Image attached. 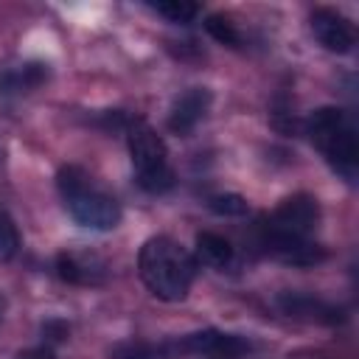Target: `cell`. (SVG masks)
I'll use <instances>...</instances> for the list:
<instances>
[{
    "mask_svg": "<svg viewBox=\"0 0 359 359\" xmlns=\"http://www.w3.org/2000/svg\"><path fill=\"white\" fill-rule=\"evenodd\" d=\"M137 272L157 300L177 303L185 300L196 275V264L174 238L151 236L137 252Z\"/></svg>",
    "mask_w": 359,
    "mask_h": 359,
    "instance_id": "6da1fadb",
    "label": "cell"
},
{
    "mask_svg": "<svg viewBox=\"0 0 359 359\" xmlns=\"http://www.w3.org/2000/svg\"><path fill=\"white\" fill-rule=\"evenodd\" d=\"M56 188H59V194L65 199L67 213L81 227L107 233L121 222V205L115 202V196H109L101 188H95L84 168H79V165L59 168Z\"/></svg>",
    "mask_w": 359,
    "mask_h": 359,
    "instance_id": "7a4b0ae2",
    "label": "cell"
},
{
    "mask_svg": "<svg viewBox=\"0 0 359 359\" xmlns=\"http://www.w3.org/2000/svg\"><path fill=\"white\" fill-rule=\"evenodd\" d=\"M306 135L339 174L353 180L359 163V143H356V129L342 109L337 107L314 109L306 121Z\"/></svg>",
    "mask_w": 359,
    "mask_h": 359,
    "instance_id": "3957f363",
    "label": "cell"
},
{
    "mask_svg": "<svg viewBox=\"0 0 359 359\" xmlns=\"http://www.w3.org/2000/svg\"><path fill=\"white\" fill-rule=\"evenodd\" d=\"M126 143L137 174V185L149 194H165L174 185V171L168 165V149L157 135V129L135 118L126 123Z\"/></svg>",
    "mask_w": 359,
    "mask_h": 359,
    "instance_id": "277c9868",
    "label": "cell"
},
{
    "mask_svg": "<svg viewBox=\"0 0 359 359\" xmlns=\"http://www.w3.org/2000/svg\"><path fill=\"white\" fill-rule=\"evenodd\" d=\"M320 224V202L311 194L286 196L264 222L266 238H309Z\"/></svg>",
    "mask_w": 359,
    "mask_h": 359,
    "instance_id": "5b68a950",
    "label": "cell"
},
{
    "mask_svg": "<svg viewBox=\"0 0 359 359\" xmlns=\"http://www.w3.org/2000/svg\"><path fill=\"white\" fill-rule=\"evenodd\" d=\"M174 356L177 353H205V356H238L244 353L250 345L236 337V334H224L216 328H205V331H194L188 337H180L177 342H171Z\"/></svg>",
    "mask_w": 359,
    "mask_h": 359,
    "instance_id": "8992f818",
    "label": "cell"
},
{
    "mask_svg": "<svg viewBox=\"0 0 359 359\" xmlns=\"http://www.w3.org/2000/svg\"><path fill=\"white\" fill-rule=\"evenodd\" d=\"M311 34L325 50H334V53H348L356 42L351 20L334 8H314L311 11Z\"/></svg>",
    "mask_w": 359,
    "mask_h": 359,
    "instance_id": "52a82bcc",
    "label": "cell"
},
{
    "mask_svg": "<svg viewBox=\"0 0 359 359\" xmlns=\"http://www.w3.org/2000/svg\"><path fill=\"white\" fill-rule=\"evenodd\" d=\"M56 272L67 283H76V286H98L107 278V264L95 252L67 250V252H59L56 255Z\"/></svg>",
    "mask_w": 359,
    "mask_h": 359,
    "instance_id": "ba28073f",
    "label": "cell"
},
{
    "mask_svg": "<svg viewBox=\"0 0 359 359\" xmlns=\"http://www.w3.org/2000/svg\"><path fill=\"white\" fill-rule=\"evenodd\" d=\"M210 90L208 87H188L185 93H180L171 104V112H168V129L177 132V135H188L202 118L205 112L210 109Z\"/></svg>",
    "mask_w": 359,
    "mask_h": 359,
    "instance_id": "9c48e42d",
    "label": "cell"
},
{
    "mask_svg": "<svg viewBox=\"0 0 359 359\" xmlns=\"http://www.w3.org/2000/svg\"><path fill=\"white\" fill-rule=\"evenodd\" d=\"M278 309L286 314V317H294V320H306V323H325V325H334V323H342V311L325 300H317L311 294H294V292H283L278 294Z\"/></svg>",
    "mask_w": 359,
    "mask_h": 359,
    "instance_id": "30bf717a",
    "label": "cell"
},
{
    "mask_svg": "<svg viewBox=\"0 0 359 359\" xmlns=\"http://www.w3.org/2000/svg\"><path fill=\"white\" fill-rule=\"evenodd\" d=\"M264 244L278 261L292 266H314L325 258V250L309 238H266Z\"/></svg>",
    "mask_w": 359,
    "mask_h": 359,
    "instance_id": "8fae6325",
    "label": "cell"
},
{
    "mask_svg": "<svg viewBox=\"0 0 359 359\" xmlns=\"http://www.w3.org/2000/svg\"><path fill=\"white\" fill-rule=\"evenodd\" d=\"M48 79V67L42 62H28L14 70H6L0 76V95H20L34 87H39Z\"/></svg>",
    "mask_w": 359,
    "mask_h": 359,
    "instance_id": "7c38bea8",
    "label": "cell"
},
{
    "mask_svg": "<svg viewBox=\"0 0 359 359\" xmlns=\"http://www.w3.org/2000/svg\"><path fill=\"white\" fill-rule=\"evenodd\" d=\"M196 258L202 264H208V266L222 269V266H227L233 261V247H230V241L224 236L205 230V233H196Z\"/></svg>",
    "mask_w": 359,
    "mask_h": 359,
    "instance_id": "4fadbf2b",
    "label": "cell"
},
{
    "mask_svg": "<svg viewBox=\"0 0 359 359\" xmlns=\"http://www.w3.org/2000/svg\"><path fill=\"white\" fill-rule=\"evenodd\" d=\"M115 359H174L171 342L168 345H146V342H123L115 345Z\"/></svg>",
    "mask_w": 359,
    "mask_h": 359,
    "instance_id": "5bb4252c",
    "label": "cell"
},
{
    "mask_svg": "<svg viewBox=\"0 0 359 359\" xmlns=\"http://www.w3.org/2000/svg\"><path fill=\"white\" fill-rule=\"evenodd\" d=\"M205 31H208L216 42H222V45H227V48H241V34H238V28L233 25V20L224 17V14H210V17L205 20Z\"/></svg>",
    "mask_w": 359,
    "mask_h": 359,
    "instance_id": "9a60e30c",
    "label": "cell"
},
{
    "mask_svg": "<svg viewBox=\"0 0 359 359\" xmlns=\"http://www.w3.org/2000/svg\"><path fill=\"white\" fill-rule=\"evenodd\" d=\"M151 8L171 22H191L199 14V6L188 0H160V3H151Z\"/></svg>",
    "mask_w": 359,
    "mask_h": 359,
    "instance_id": "2e32d148",
    "label": "cell"
},
{
    "mask_svg": "<svg viewBox=\"0 0 359 359\" xmlns=\"http://www.w3.org/2000/svg\"><path fill=\"white\" fill-rule=\"evenodd\" d=\"M208 208L216 213V216H247L250 213V205H247V199L244 196H238V194H216V196H210L208 199Z\"/></svg>",
    "mask_w": 359,
    "mask_h": 359,
    "instance_id": "e0dca14e",
    "label": "cell"
},
{
    "mask_svg": "<svg viewBox=\"0 0 359 359\" xmlns=\"http://www.w3.org/2000/svg\"><path fill=\"white\" fill-rule=\"evenodd\" d=\"M20 250V233L8 213L0 210V261H11Z\"/></svg>",
    "mask_w": 359,
    "mask_h": 359,
    "instance_id": "ac0fdd59",
    "label": "cell"
},
{
    "mask_svg": "<svg viewBox=\"0 0 359 359\" xmlns=\"http://www.w3.org/2000/svg\"><path fill=\"white\" fill-rule=\"evenodd\" d=\"M42 334L48 337V342H65L70 334V325L62 320H48V323H42Z\"/></svg>",
    "mask_w": 359,
    "mask_h": 359,
    "instance_id": "d6986e66",
    "label": "cell"
},
{
    "mask_svg": "<svg viewBox=\"0 0 359 359\" xmlns=\"http://www.w3.org/2000/svg\"><path fill=\"white\" fill-rule=\"evenodd\" d=\"M17 359H53L50 348H28L22 353H17Z\"/></svg>",
    "mask_w": 359,
    "mask_h": 359,
    "instance_id": "ffe728a7",
    "label": "cell"
},
{
    "mask_svg": "<svg viewBox=\"0 0 359 359\" xmlns=\"http://www.w3.org/2000/svg\"><path fill=\"white\" fill-rule=\"evenodd\" d=\"M3 309H6V303H3V297H0V317H3Z\"/></svg>",
    "mask_w": 359,
    "mask_h": 359,
    "instance_id": "44dd1931",
    "label": "cell"
}]
</instances>
